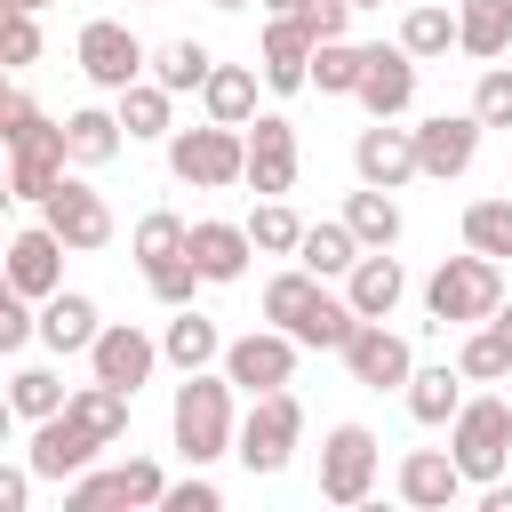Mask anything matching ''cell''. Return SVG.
<instances>
[{
  "label": "cell",
  "mask_w": 512,
  "mask_h": 512,
  "mask_svg": "<svg viewBox=\"0 0 512 512\" xmlns=\"http://www.w3.org/2000/svg\"><path fill=\"white\" fill-rule=\"evenodd\" d=\"M0 136H8V200H48L56 184H64V168H72V152H64V120H48L24 88H8V104H0Z\"/></svg>",
  "instance_id": "6da1fadb"
},
{
  "label": "cell",
  "mask_w": 512,
  "mask_h": 512,
  "mask_svg": "<svg viewBox=\"0 0 512 512\" xmlns=\"http://www.w3.org/2000/svg\"><path fill=\"white\" fill-rule=\"evenodd\" d=\"M232 376H208V368H192L184 384H176V408H168V432H176V456L184 464H216V456H232L240 448V424H232Z\"/></svg>",
  "instance_id": "7a4b0ae2"
},
{
  "label": "cell",
  "mask_w": 512,
  "mask_h": 512,
  "mask_svg": "<svg viewBox=\"0 0 512 512\" xmlns=\"http://www.w3.org/2000/svg\"><path fill=\"white\" fill-rule=\"evenodd\" d=\"M424 312L448 328H480V320H496L504 312V272H496V256H480V248H464V256H440V272L424 280Z\"/></svg>",
  "instance_id": "3957f363"
},
{
  "label": "cell",
  "mask_w": 512,
  "mask_h": 512,
  "mask_svg": "<svg viewBox=\"0 0 512 512\" xmlns=\"http://www.w3.org/2000/svg\"><path fill=\"white\" fill-rule=\"evenodd\" d=\"M168 176L192 184V192H224V184H248V128H176L168 136Z\"/></svg>",
  "instance_id": "277c9868"
},
{
  "label": "cell",
  "mask_w": 512,
  "mask_h": 512,
  "mask_svg": "<svg viewBox=\"0 0 512 512\" xmlns=\"http://www.w3.org/2000/svg\"><path fill=\"white\" fill-rule=\"evenodd\" d=\"M448 456L464 464L472 488L504 480V464H512V400H504V392H496V400H464L456 424H448Z\"/></svg>",
  "instance_id": "5b68a950"
},
{
  "label": "cell",
  "mask_w": 512,
  "mask_h": 512,
  "mask_svg": "<svg viewBox=\"0 0 512 512\" xmlns=\"http://www.w3.org/2000/svg\"><path fill=\"white\" fill-rule=\"evenodd\" d=\"M296 440H304V408H296V392L280 384V392H256V408H248V424H240V464L248 472H288V456H296Z\"/></svg>",
  "instance_id": "8992f818"
},
{
  "label": "cell",
  "mask_w": 512,
  "mask_h": 512,
  "mask_svg": "<svg viewBox=\"0 0 512 512\" xmlns=\"http://www.w3.org/2000/svg\"><path fill=\"white\" fill-rule=\"evenodd\" d=\"M72 56H80V72H88L104 96L136 88V80H144V64H152V56H144V40H136L120 16H88V24H80V40H72Z\"/></svg>",
  "instance_id": "52a82bcc"
},
{
  "label": "cell",
  "mask_w": 512,
  "mask_h": 512,
  "mask_svg": "<svg viewBox=\"0 0 512 512\" xmlns=\"http://www.w3.org/2000/svg\"><path fill=\"white\" fill-rule=\"evenodd\" d=\"M376 488V432L368 424H336L320 440V496L328 504H368Z\"/></svg>",
  "instance_id": "ba28073f"
},
{
  "label": "cell",
  "mask_w": 512,
  "mask_h": 512,
  "mask_svg": "<svg viewBox=\"0 0 512 512\" xmlns=\"http://www.w3.org/2000/svg\"><path fill=\"white\" fill-rule=\"evenodd\" d=\"M344 368H352V384H368V392H408L416 352H408V336H392L384 320H360L352 344H344Z\"/></svg>",
  "instance_id": "9c48e42d"
},
{
  "label": "cell",
  "mask_w": 512,
  "mask_h": 512,
  "mask_svg": "<svg viewBox=\"0 0 512 512\" xmlns=\"http://www.w3.org/2000/svg\"><path fill=\"white\" fill-rule=\"evenodd\" d=\"M296 352H304V344H296L288 328H256V336L224 344V376H232V384L256 400V392H280V384L296 376Z\"/></svg>",
  "instance_id": "30bf717a"
},
{
  "label": "cell",
  "mask_w": 512,
  "mask_h": 512,
  "mask_svg": "<svg viewBox=\"0 0 512 512\" xmlns=\"http://www.w3.org/2000/svg\"><path fill=\"white\" fill-rule=\"evenodd\" d=\"M96 448H104V440H96V432H88L72 408H56V416H40V424H32L24 464H32L40 480H80V472L96 464Z\"/></svg>",
  "instance_id": "8fae6325"
},
{
  "label": "cell",
  "mask_w": 512,
  "mask_h": 512,
  "mask_svg": "<svg viewBox=\"0 0 512 512\" xmlns=\"http://www.w3.org/2000/svg\"><path fill=\"white\" fill-rule=\"evenodd\" d=\"M64 248H72V240H64L48 216H40V224H24V232L8 240V288H24L32 304H48V296L64 288Z\"/></svg>",
  "instance_id": "7c38bea8"
},
{
  "label": "cell",
  "mask_w": 512,
  "mask_h": 512,
  "mask_svg": "<svg viewBox=\"0 0 512 512\" xmlns=\"http://www.w3.org/2000/svg\"><path fill=\"white\" fill-rule=\"evenodd\" d=\"M352 168H360V184L400 192L408 176H424V160H416V128H392V120L360 128V136H352Z\"/></svg>",
  "instance_id": "4fadbf2b"
},
{
  "label": "cell",
  "mask_w": 512,
  "mask_h": 512,
  "mask_svg": "<svg viewBox=\"0 0 512 512\" xmlns=\"http://www.w3.org/2000/svg\"><path fill=\"white\" fill-rule=\"evenodd\" d=\"M168 352L144 336V328H128V320H112L96 344H88V376H104V384H120V392H136V384H152V368H160Z\"/></svg>",
  "instance_id": "5bb4252c"
},
{
  "label": "cell",
  "mask_w": 512,
  "mask_h": 512,
  "mask_svg": "<svg viewBox=\"0 0 512 512\" xmlns=\"http://www.w3.org/2000/svg\"><path fill=\"white\" fill-rule=\"evenodd\" d=\"M480 128H488L480 112H432V120L416 128V160H424V176H440V184L464 176L472 152H480Z\"/></svg>",
  "instance_id": "9a60e30c"
},
{
  "label": "cell",
  "mask_w": 512,
  "mask_h": 512,
  "mask_svg": "<svg viewBox=\"0 0 512 512\" xmlns=\"http://www.w3.org/2000/svg\"><path fill=\"white\" fill-rule=\"evenodd\" d=\"M248 184H256L264 200L296 192V128H288L280 112H256V120H248Z\"/></svg>",
  "instance_id": "2e32d148"
},
{
  "label": "cell",
  "mask_w": 512,
  "mask_h": 512,
  "mask_svg": "<svg viewBox=\"0 0 512 512\" xmlns=\"http://www.w3.org/2000/svg\"><path fill=\"white\" fill-rule=\"evenodd\" d=\"M360 104H368V120H400L408 104H416V56L392 40H376L368 48V72H360Z\"/></svg>",
  "instance_id": "e0dca14e"
},
{
  "label": "cell",
  "mask_w": 512,
  "mask_h": 512,
  "mask_svg": "<svg viewBox=\"0 0 512 512\" xmlns=\"http://www.w3.org/2000/svg\"><path fill=\"white\" fill-rule=\"evenodd\" d=\"M40 216H48L72 248H104V240H112V208H104V192H88L80 176H64V184L40 200Z\"/></svg>",
  "instance_id": "ac0fdd59"
},
{
  "label": "cell",
  "mask_w": 512,
  "mask_h": 512,
  "mask_svg": "<svg viewBox=\"0 0 512 512\" xmlns=\"http://www.w3.org/2000/svg\"><path fill=\"white\" fill-rule=\"evenodd\" d=\"M464 488H472V480H464V464H456L448 448H408V456H400V496H408L416 512H448Z\"/></svg>",
  "instance_id": "d6986e66"
},
{
  "label": "cell",
  "mask_w": 512,
  "mask_h": 512,
  "mask_svg": "<svg viewBox=\"0 0 512 512\" xmlns=\"http://www.w3.org/2000/svg\"><path fill=\"white\" fill-rule=\"evenodd\" d=\"M312 32H304V16H272L264 24V88H280V96H296V88H312Z\"/></svg>",
  "instance_id": "ffe728a7"
},
{
  "label": "cell",
  "mask_w": 512,
  "mask_h": 512,
  "mask_svg": "<svg viewBox=\"0 0 512 512\" xmlns=\"http://www.w3.org/2000/svg\"><path fill=\"white\" fill-rule=\"evenodd\" d=\"M248 256H256L248 224H216V216H200V224H192V264L208 272V288H232V280L248 272Z\"/></svg>",
  "instance_id": "44dd1931"
},
{
  "label": "cell",
  "mask_w": 512,
  "mask_h": 512,
  "mask_svg": "<svg viewBox=\"0 0 512 512\" xmlns=\"http://www.w3.org/2000/svg\"><path fill=\"white\" fill-rule=\"evenodd\" d=\"M344 296H352L360 320H392V304L408 296V272L392 264V248H368V256L344 272Z\"/></svg>",
  "instance_id": "7402d4cb"
},
{
  "label": "cell",
  "mask_w": 512,
  "mask_h": 512,
  "mask_svg": "<svg viewBox=\"0 0 512 512\" xmlns=\"http://www.w3.org/2000/svg\"><path fill=\"white\" fill-rule=\"evenodd\" d=\"M96 336H104V320H96V304H88V296L56 288V296L40 304V344H48V352H88Z\"/></svg>",
  "instance_id": "603a6c76"
},
{
  "label": "cell",
  "mask_w": 512,
  "mask_h": 512,
  "mask_svg": "<svg viewBox=\"0 0 512 512\" xmlns=\"http://www.w3.org/2000/svg\"><path fill=\"white\" fill-rule=\"evenodd\" d=\"M160 352H168V368H208V360H224V336H216V320L208 312H192V304H176V320L160 328Z\"/></svg>",
  "instance_id": "cb8c5ba5"
},
{
  "label": "cell",
  "mask_w": 512,
  "mask_h": 512,
  "mask_svg": "<svg viewBox=\"0 0 512 512\" xmlns=\"http://www.w3.org/2000/svg\"><path fill=\"white\" fill-rule=\"evenodd\" d=\"M456 48L480 56V64H496L512 48V0H464L456 8Z\"/></svg>",
  "instance_id": "d4e9b609"
},
{
  "label": "cell",
  "mask_w": 512,
  "mask_h": 512,
  "mask_svg": "<svg viewBox=\"0 0 512 512\" xmlns=\"http://www.w3.org/2000/svg\"><path fill=\"white\" fill-rule=\"evenodd\" d=\"M120 112H64V152H72V168H104V160H120Z\"/></svg>",
  "instance_id": "484cf974"
},
{
  "label": "cell",
  "mask_w": 512,
  "mask_h": 512,
  "mask_svg": "<svg viewBox=\"0 0 512 512\" xmlns=\"http://www.w3.org/2000/svg\"><path fill=\"white\" fill-rule=\"evenodd\" d=\"M368 248H360V232L336 216V224H304V248H296V264L304 272H320V280H344L352 264H360Z\"/></svg>",
  "instance_id": "4316f807"
},
{
  "label": "cell",
  "mask_w": 512,
  "mask_h": 512,
  "mask_svg": "<svg viewBox=\"0 0 512 512\" xmlns=\"http://www.w3.org/2000/svg\"><path fill=\"white\" fill-rule=\"evenodd\" d=\"M200 104H208V120L248 128V120H256V64H216L208 88H200Z\"/></svg>",
  "instance_id": "83f0119b"
},
{
  "label": "cell",
  "mask_w": 512,
  "mask_h": 512,
  "mask_svg": "<svg viewBox=\"0 0 512 512\" xmlns=\"http://www.w3.org/2000/svg\"><path fill=\"white\" fill-rule=\"evenodd\" d=\"M464 368H416L408 376V416L416 424H456V408H464Z\"/></svg>",
  "instance_id": "f1b7e54d"
},
{
  "label": "cell",
  "mask_w": 512,
  "mask_h": 512,
  "mask_svg": "<svg viewBox=\"0 0 512 512\" xmlns=\"http://www.w3.org/2000/svg\"><path fill=\"white\" fill-rule=\"evenodd\" d=\"M320 296H328V288H320V272H304V264H296V272H280V280H264V320L296 336V328L312 320V304H320Z\"/></svg>",
  "instance_id": "f546056e"
},
{
  "label": "cell",
  "mask_w": 512,
  "mask_h": 512,
  "mask_svg": "<svg viewBox=\"0 0 512 512\" xmlns=\"http://www.w3.org/2000/svg\"><path fill=\"white\" fill-rule=\"evenodd\" d=\"M344 224L360 232V248H392V240H400V208H392L384 184H360V192L344 200Z\"/></svg>",
  "instance_id": "4dcf8cb0"
},
{
  "label": "cell",
  "mask_w": 512,
  "mask_h": 512,
  "mask_svg": "<svg viewBox=\"0 0 512 512\" xmlns=\"http://www.w3.org/2000/svg\"><path fill=\"white\" fill-rule=\"evenodd\" d=\"M128 400H136V392H120V384H104V376H96V384H80V392H72V416L112 448V440L128 432Z\"/></svg>",
  "instance_id": "1f68e13d"
},
{
  "label": "cell",
  "mask_w": 512,
  "mask_h": 512,
  "mask_svg": "<svg viewBox=\"0 0 512 512\" xmlns=\"http://www.w3.org/2000/svg\"><path fill=\"white\" fill-rule=\"evenodd\" d=\"M208 72H216V56H208L200 40H168V48L152 56V80H160L168 96H192V88H208Z\"/></svg>",
  "instance_id": "d6a6232c"
},
{
  "label": "cell",
  "mask_w": 512,
  "mask_h": 512,
  "mask_svg": "<svg viewBox=\"0 0 512 512\" xmlns=\"http://www.w3.org/2000/svg\"><path fill=\"white\" fill-rule=\"evenodd\" d=\"M360 72H368V48H352V40H320L312 48V88L320 96H360Z\"/></svg>",
  "instance_id": "836d02e7"
},
{
  "label": "cell",
  "mask_w": 512,
  "mask_h": 512,
  "mask_svg": "<svg viewBox=\"0 0 512 512\" xmlns=\"http://www.w3.org/2000/svg\"><path fill=\"white\" fill-rule=\"evenodd\" d=\"M120 128H128V144H144V136H176V120H168V88H160V80L120 88Z\"/></svg>",
  "instance_id": "e575fe53"
},
{
  "label": "cell",
  "mask_w": 512,
  "mask_h": 512,
  "mask_svg": "<svg viewBox=\"0 0 512 512\" xmlns=\"http://www.w3.org/2000/svg\"><path fill=\"white\" fill-rule=\"evenodd\" d=\"M456 368H464L472 384H504V376H512V336H504L496 320H480V328L464 336V352H456Z\"/></svg>",
  "instance_id": "d590c367"
},
{
  "label": "cell",
  "mask_w": 512,
  "mask_h": 512,
  "mask_svg": "<svg viewBox=\"0 0 512 512\" xmlns=\"http://www.w3.org/2000/svg\"><path fill=\"white\" fill-rule=\"evenodd\" d=\"M464 248H480V256H496V264L512 256V192L464 208Z\"/></svg>",
  "instance_id": "8d00e7d4"
},
{
  "label": "cell",
  "mask_w": 512,
  "mask_h": 512,
  "mask_svg": "<svg viewBox=\"0 0 512 512\" xmlns=\"http://www.w3.org/2000/svg\"><path fill=\"white\" fill-rule=\"evenodd\" d=\"M8 408H16L24 424H40V416L72 408V392L56 384V368H16V376H8Z\"/></svg>",
  "instance_id": "74e56055"
},
{
  "label": "cell",
  "mask_w": 512,
  "mask_h": 512,
  "mask_svg": "<svg viewBox=\"0 0 512 512\" xmlns=\"http://www.w3.org/2000/svg\"><path fill=\"white\" fill-rule=\"evenodd\" d=\"M248 240H256V256H296V248H304V216H296L288 200H264V208L248 216Z\"/></svg>",
  "instance_id": "f35d334b"
},
{
  "label": "cell",
  "mask_w": 512,
  "mask_h": 512,
  "mask_svg": "<svg viewBox=\"0 0 512 512\" xmlns=\"http://www.w3.org/2000/svg\"><path fill=\"white\" fill-rule=\"evenodd\" d=\"M168 256H192V224L168 216V208H152V216L136 224V264L152 272V264H168Z\"/></svg>",
  "instance_id": "ab89813d"
},
{
  "label": "cell",
  "mask_w": 512,
  "mask_h": 512,
  "mask_svg": "<svg viewBox=\"0 0 512 512\" xmlns=\"http://www.w3.org/2000/svg\"><path fill=\"white\" fill-rule=\"evenodd\" d=\"M352 328H360L352 296H320V304H312V320L296 328V344H312V352H344V344H352Z\"/></svg>",
  "instance_id": "60d3db41"
},
{
  "label": "cell",
  "mask_w": 512,
  "mask_h": 512,
  "mask_svg": "<svg viewBox=\"0 0 512 512\" xmlns=\"http://www.w3.org/2000/svg\"><path fill=\"white\" fill-rule=\"evenodd\" d=\"M400 48H408L416 64H424V56H448V48H456V16H448V8H408V16H400Z\"/></svg>",
  "instance_id": "b9f144b4"
},
{
  "label": "cell",
  "mask_w": 512,
  "mask_h": 512,
  "mask_svg": "<svg viewBox=\"0 0 512 512\" xmlns=\"http://www.w3.org/2000/svg\"><path fill=\"white\" fill-rule=\"evenodd\" d=\"M144 288L176 312V304H192V288H208V272H200L192 256H168V264H152V272H144Z\"/></svg>",
  "instance_id": "7bdbcfd3"
},
{
  "label": "cell",
  "mask_w": 512,
  "mask_h": 512,
  "mask_svg": "<svg viewBox=\"0 0 512 512\" xmlns=\"http://www.w3.org/2000/svg\"><path fill=\"white\" fill-rule=\"evenodd\" d=\"M472 112H480L488 128H512V64H488V72H480V88H472Z\"/></svg>",
  "instance_id": "ee69618b"
},
{
  "label": "cell",
  "mask_w": 512,
  "mask_h": 512,
  "mask_svg": "<svg viewBox=\"0 0 512 512\" xmlns=\"http://www.w3.org/2000/svg\"><path fill=\"white\" fill-rule=\"evenodd\" d=\"M32 336H40V312H32L24 288H8V296H0V352H24Z\"/></svg>",
  "instance_id": "f6af8a7d"
},
{
  "label": "cell",
  "mask_w": 512,
  "mask_h": 512,
  "mask_svg": "<svg viewBox=\"0 0 512 512\" xmlns=\"http://www.w3.org/2000/svg\"><path fill=\"white\" fill-rule=\"evenodd\" d=\"M0 56H8V64H40V24H32V8H8V32H0Z\"/></svg>",
  "instance_id": "bcb514c9"
},
{
  "label": "cell",
  "mask_w": 512,
  "mask_h": 512,
  "mask_svg": "<svg viewBox=\"0 0 512 512\" xmlns=\"http://www.w3.org/2000/svg\"><path fill=\"white\" fill-rule=\"evenodd\" d=\"M120 496H128V504H160V496H168L160 464H152V456H128V464H120Z\"/></svg>",
  "instance_id": "7dc6e473"
},
{
  "label": "cell",
  "mask_w": 512,
  "mask_h": 512,
  "mask_svg": "<svg viewBox=\"0 0 512 512\" xmlns=\"http://www.w3.org/2000/svg\"><path fill=\"white\" fill-rule=\"evenodd\" d=\"M296 16H304V32H312V40H344V24H352L360 8H352V0H304Z\"/></svg>",
  "instance_id": "c3c4849f"
},
{
  "label": "cell",
  "mask_w": 512,
  "mask_h": 512,
  "mask_svg": "<svg viewBox=\"0 0 512 512\" xmlns=\"http://www.w3.org/2000/svg\"><path fill=\"white\" fill-rule=\"evenodd\" d=\"M224 496H216V480H200V464H192V480H176L168 496H160V512H216Z\"/></svg>",
  "instance_id": "681fc988"
},
{
  "label": "cell",
  "mask_w": 512,
  "mask_h": 512,
  "mask_svg": "<svg viewBox=\"0 0 512 512\" xmlns=\"http://www.w3.org/2000/svg\"><path fill=\"white\" fill-rule=\"evenodd\" d=\"M480 512H512V488H504V480H488V496H480Z\"/></svg>",
  "instance_id": "f907efd6"
},
{
  "label": "cell",
  "mask_w": 512,
  "mask_h": 512,
  "mask_svg": "<svg viewBox=\"0 0 512 512\" xmlns=\"http://www.w3.org/2000/svg\"><path fill=\"white\" fill-rule=\"evenodd\" d=\"M264 8H272V16H296V8H304V0H264Z\"/></svg>",
  "instance_id": "816d5d0a"
},
{
  "label": "cell",
  "mask_w": 512,
  "mask_h": 512,
  "mask_svg": "<svg viewBox=\"0 0 512 512\" xmlns=\"http://www.w3.org/2000/svg\"><path fill=\"white\" fill-rule=\"evenodd\" d=\"M8 8H32V16H40V8H48V0H8Z\"/></svg>",
  "instance_id": "f5cc1de1"
},
{
  "label": "cell",
  "mask_w": 512,
  "mask_h": 512,
  "mask_svg": "<svg viewBox=\"0 0 512 512\" xmlns=\"http://www.w3.org/2000/svg\"><path fill=\"white\" fill-rule=\"evenodd\" d=\"M496 328H504V336H512V304H504V312H496Z\"/></svg>",
  "instance_id": "db71d44e"
},
{
  "label": "cell",
  "mask_w": 512,
  "mask_h": 512,
  "mask_svg": "<svg viewBox=\"0 0 512 512\" xmlns=\"http://www.w3.org/2000/svg\"><path fill=\"white\" fill-rule=\"evenodd\" d=\"M208 8H248V0H208Z\"/></svg>",
  "instance_id": "11a10c76"
},
{
  "label": "cell",
  "mask_w": 512,
  "mask_h": 512,
  "mask_svg": "<svg viewBox=\"0 0 512 512\" xmlns=\"http://www.w3.org/2000/svg\"><path fill=\"white\" fill-rule=\"evenodd\" d=\"M352 8H384V0H352Z\"/></svg>",
  "instance_id": "9f6ffc18"
},
{
  "label": "cell",
  "mask_w": 512,
  "mask_h": 512,
  "mask_svg": "<svg viewBox=\"0 0 512 512\" xmlns=\"http://www.w3.org/2000/svg\"><path fill=\"white\" fill-rule=\"evenodd\" d=\"M504 400H512V376H504Z\"/></svg>",
  "instance_id": "6f0895ef"
}]
</instances>
